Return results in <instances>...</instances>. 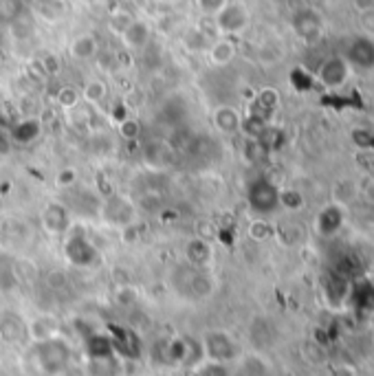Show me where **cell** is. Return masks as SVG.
Masks as SVG:
<instances>
[{
	"instance_id": "obj_8",
	"label": "cell",
	"mask_w": 374,
	"mask_h": 376,
	"mask_svg": "<svg viewBox=\"0 0 374 376\" xmlns=\"http://www.w3.org/2000/svg\"><path fill=\"white\" fill-rule=\"evenodd\" d=\"M71 55L75 60H91L93 55L97 53V38L91 36V33H84V36H77L73 42H71Z\"/></svg>"
},
{
	"instance_id": "obj_4",
	"label": "cell",
	"mask_w": 374,
	"mask_h": 376,
	"mask_svg": "<svg viewBox=\"0 0 374 376\" xmlns=\"http://www.w3.org/2000/svg\"><path fill=\"white\" fill-rule=\"evenodd\" d=\"M214 123H216V128L220 132L233 134V132H238L242 128V117H240V113L235 108L220 106V108L214 110Z\"/></svg>"
},
{
	"instance_id": "obj_19",
	"label": "cell",
	"mask_w": 374,
	"mask_h": 376,
	"mask_svg": "<svg viewBox=\"0 0 374 376\" xmlns=\"http://www.w3.org/2000/svg\"><path fill=\"white\" fill-rule=\"evenodd\" d=\"M60 185H73V180H75V170H64L60 174Z\"/></svg>"
},
{
	"instance_id": "obj_6",
	"label": "cell",
	"mask_w": 374,
	"mask_h": 376,
	"mask_svg": "<svg viewBox=\"0 0 374 376\" xmlns=\"http://www.w3.org/2000/svg\"><path fill=\"white\" fill-rule=\"evenodd\" d=\"M359 196V185L352 178H339L335 185H332V203L339 207H348L357 201Z\"/></svg>"
},
{
	"instance_id": "obj_14",
	"label": "cell",
	"mask_w": 374,
	"mask_h": 376,
	"mask_svg": "<svg viewBox=\"0 0 374 376\" xmlns=\"http://www.w3.org/2000/svg\"><path fill=\"white\" fill-rule=\"evenodd\" d=\"M258 102H260V106H265V108H275L280 102V95H278V91H273V88H265L258 95Z\"/></svg>"
},
{
	"instance_id": "obj_15",
	"label": "cell",
	"mask_w": 374,
	"mask_h": 376,
	"mask_svg": "<svg viewBox=\"0 0 374 376\" xmlns=\"http://www.w3.org/2000/svg\"><path fill=\"white\" fill-rule=\"evenodd\" d=\"M359 26H361L368 36H374V9L359 13Z\"/></svg>"
},
{
	"instance_id": "obj_7",
	"label": "cell",
	"mask_w": 374,
	"mask_h": 376,
	"mask_svg": "<svg viewBox=\"0 0 374 376\" xmlns=\"http://www.w3.org/2000/svg\"><path fill=\"white\" fill-rule=\"evenodd\" d=\"M121 38L128 49H141L150 38V26L141 20H132L126 29H123Z\"/></svg>"
},
{
	"instance_id": "obj_17",
	"label": "cell",
	"mask_w": 374,
	"mask_h": 376,
	"mask_svg": "<svg viewBox=\"0 0 374 376\" xmlns=\"http://www.w3.org/2000/svg\"><path fill=\"white\" fill-rule=\"evenodd\" d=\"M121 134L128 136V139H134L137 134H139V123L132 121V119H126L121 123Z\"/></svg>"
},
{
	"instance_id": "obj_11",
	"label": "cell",
	"mask_w": 374,
	"mask_h": 376,
	"mask_svg": "<svg viewBox=\"0 0 374 376\" xmlns=\"http://www.w3.org/2000/svg\"><path fill=\"white\" fill-rule=\"evenodd\" d=\"M271 235H273V227L267 220H254L251 225H249V238L256 242H265Z\"/></svg>"
},
{
	"instance_id": "obj_3",
	"label": "cell",
	"mask_w": 374,
	"mask_h": 376,
	"mask_svg": "<svg viewBox=\"0 0 374 376\" xmlns=\"http://www.w3.org/2000/svg\"><path fill=\"white\" fill-rule=\"evenodd\" d=\"M205 350H207V354H210V359H214V361H227L233 357V343L229 337H225L223 332H214V334H207Z\"/></svg>"
},
{
	"instance_id": "obj_9",
	"label": "cell",
	"mask_w": 374,
	"mask_h": 376,
	"mask_svg": "<svg viewBox=\"0 0 374 376\" xmlns=\"http://www.w3.org/2000/svg\"><path fill=\"white\" fill-rule=\"evenodd\" d=\"M278 203L282 207H286L288 212H297V209L304 207V196L297 191V189H282L278 194Z\"/></svg>"
},
{
	"instance_id": "obj_16",
	"label": "cell",
	"mask_w": 374,
	"mask_h": 376,
	"mask_svg": "<svg viewBox=\"0 0 374 376\" xmlns=\"http://www.w3.org/2000/svg\"><path fill=\"white\" fill-rule=\"evenodd\" d=\"M40 66H45V73L47 75H53L60 71V60L55 58V55H47V58L40 60Z\"/></svg>"
},
{
	"instance_id": "obj_18",
	"label": "cell",
	"mask_w": 374,
	"mask_h": 376,
	"mask_svg": "<svg viewBox=\"0 0 374 376\" xmlns=\"http://www.w3.org/2000/svg\"><path fill=\"white\" fill-rule=\"evenodd\" d=\"M352 7L357 13H364V11L374 9V0H352Z\"/></svg>"
},
{
	"instance_id": "obj_13",
	"label": "cell",
	"mask_w": 374,
	"mask_h": 376,
	"mask_svg": "<svg viewBox=\"0 0 374 376\" xmlns=\"http://www.w3.org/2000/svg\"><path fill=\"white\" fill-rule=\"evenodd\" d=\"M229 3V0H198V7L203 9L205 16H216V13L223 9L225 5Z\"/></svg>"
},
{
	"instance_id": "obj_2",
	"label": "cell",
	"mask_w": 374,
	"mask_h": 376,
	"mask_svg": "<svg viewBox=\"0 0 374 376\" xmlns=\"http://www.w3.org/2000/svg\"><path fill=\"white\" fill-rule=\"evenodd\" d=\"M348 75H350V66L343 58H330L320 68V79L328 88L341 86V84H345V79H348Z\"/></svg>"
},
{
	"instance_id": "obj_5",
	"label": "cell",
	"mask_w": 374,
	"mask_h": 376,
	"mask_svg": "<svg viewBox=\"0 0 374 376\" xmlns=\"http://www.w3.org/2000/svg\"><path fill=\"white\" fill-rule=\"evenodd\" d=\"M235 58V42L229 38H218L210 45V62L214 66H227Z\"/></svg>"
},
{
	"instance_id": "obj_1",
	"label": "cell",
	"mask_w": 374,
	"mask_h": 376,
	"mask_svg": "<svg viewBox=\"0 0 374 376\" xmlns=\"http://www.w3.org/2000/svg\"><path fill=\"white\" fill-rule=\"evenodd\" d=\"M214 22L218 33H240L249 24V11L242 3H227L214 16Z\"/></svg>"
},
{
	"instance_id": "obj_12",
	"label": "cell",
	"mask_w": 374,
	"mask_h": 376,
	"mask_svg": "<svg viewBox=\"0 0 374 376\" xmlns=\"http://www.w3.org/2000/svg\"><path fill=\"white\" fill-rule=\"evenodd\" d=\"M77 100H79V95H77V91L71 88V86H64V88L58 93V104L64 106V108H73V106L77 104Z\"/></svg>"
},
{
	"instance_id": "obj_10",
	"label": "cell",
	"mask_w": 374,
	"mask_h": 376,
	"mask_svg": "<svg viewBox=\"0 0 374 376\" xmlns=\"http://www.w3.org/2000/svg\"><path fill=\"white\" fill-rule=\"evenodd\" d=\"M106 93H108L106 91V84L100 81V79H93V81L86 84V88H84V100L88 104H100V102H104Z\"/></svg>"
}]
</instances>
